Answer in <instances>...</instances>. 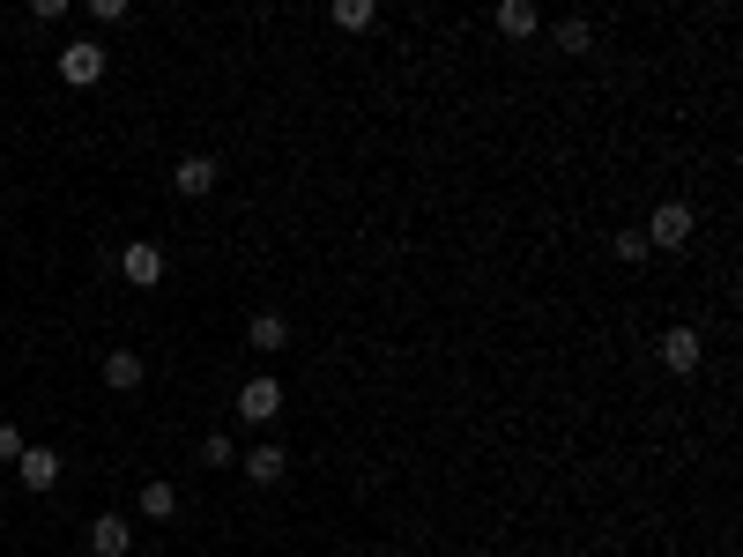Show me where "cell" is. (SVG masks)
Instances as JSON below:
<instances>
[{"label":"cell","instance_id":"1","mask_svg":"<svg viewBox=\"0 0 743 557\" xmlns=\"http://www.w3.org/2000/svg\"><path fill=\"white\" fill-rule=\"evenodd\" d=\"M640 238H647V253H654V246H662V253L691 246V209H684V201H662V209L647 216V231H640Z\"/></svg>","mask_w":743,"mask_h":557},{"label":"cell","instance_id":"2","mask_svg":"<svg viewBox=\"0 0 743 557\" xmlns=\"http://www.w3.org/2000/svg\"><path fill=\"white\" fill-rule=\"evenodd\" d=\"M239 416H246V424H276L282 416V379H246V387H239Z\"/></svg>","mask_w":743,"mask_h":557},{"label":"cell","instance_id":"3","mask_svg":"<svg viewBox=\"0 0 743 557\" xmlns=\"http://www.w3.org/2000/svg\"><path fill=\"white\" fill-rule=\"evenodd\" d=\"M15 483L45 498L53 483H60V454H53V446H23V461H15Z\"/></svg>","mask_w":743,"mask_h":557},{"label":"cell","instance_id":"4","mask_svg":"<svg viewBox=\"0 0 743 557\" xmlns=\"http://www.w3.org/2000/svg\"><path fill=\"white\" fill-rule=\"evenodd\" d=\"M60 75L75 82V90H90V82H104V45H90V37H75L60 53Z\"/></svg>","mask_w":743,"mask_h":557},{"label":"cell","instance_id":"5","mask_svg":"<svg viewBox=\"0 0 743 557\" xmlns=\"http://www.w3.org/2000/svg\"><path fill=\"white\" fill-rule=\"evenodd\" d=\"M699 357H707L699 327H669V335H662V365L677 371V379H691V371H699Z\"/></svg>","mask_w":743,"mask_h":557},{"label":"cell","instance_id":"6","mask_svg":"<svg viewBox=\"0 0 743 557\" xmlns=\"http://www.w3.org/2000/svg\"><path fill=\"white\" fill-rule=\"evenodd\" d=\"M120 276L134 282V290H149V282H164V246H149V238H134V246L120 253Z\"/></svg>","mask_w":743,"mask_h":557},{"label":"cell","instance_id":"7","mask_svg":"<svg viewBox=\"0 0 743 557\" xmlns=\"http://www.w3.org/2000/svg\"><path fill=\"white\" fill-rule=\"evenodd\" d=\"M217 156H179V171H171V186H179L186 201H201V193H217Z\"/></svg>","mask_w":743,"mask_h":557},{"label":"cell","instance_id":"8","mask_svg":"<svg viewBox=\"0 0 743 557\" xmlns=\"http://www.w3.org/2000/svg\"><path fill=\"white\" fill-rule=\"evenodd\" d=\"M126 550H134V527H126L120 513L90 521V557H126Z\"/></svg>","mask_w":743,"mask_h":557},{"label":"cell","instance_id":"9","mask_svg":"<svg viewBox=\"0 0 743 557\" xmlns=\"http://www.w3.org/2000/svg\"><path fill=\"white\" fill-rule=\"evenodd\" d=\"M104 387H112V394H134V387H142V357H134V349H112V357H104Z\"/></svg>","mask_w":743,"mask_h":557},{"label":"cell","instance_id":"10","mask_svg":"<svg viewBox=\"0 0 743 557\" xmlns=\"http://www.w3.org/2000/svg\"><path fill=\"white\" fill-rule=\"evenodd\" d=\"M498 31H506V37H535V31H543V15H535L528 0H506V8H498Z\"/></svg>","mask_w":743,"mask_h":557},{"label":"cell","instance_id":"11","mask_svg":"<svg viewBox=\"0 0 743 557\" xmlns=\"http://www.w3.org/2000/svg\"><path fill=\"white\" fill-rule=\"evenodd\" d=\"M372 15H379L372 0H335V8H328V23H335V31H372Z\"/></svg>","mask_w":743,"mask_h":557},{"label":"cell","instance_id":"12","mask_svg":"<svg viewBox=\"0 0 743 557\" xmlns=\"http://www.w3.org/2000/svg\"><path fill=\"white\" fill-rule=\"evenodd\" d=\"M557 53H595V23L588 15H565V23H557Z\"/></svg>","mask_w":743,"mask_h":557},{"label":"cell","instance_id":"13","mask_svg":"<svg viewBox=\"0 0 743 557\" xmlns=\"http://www.w3.org/2000/svg\"><path fill=\"white\" fill-rule=\"evenodd\" d=\"M142 513H149V521H171V513H179V491H171L164 476H156V483H142Z\"/></svg>","mask_w":743,"mask_h":557},{"label":"cell","instance_id":"14","mask_svg":"<svg viewBox=\"0 0 743 557\" xmlns=\"http://www.w3.org/2000/svg\"><path fill=\"white\" fill-rule=\"evenodd\" d=\"M246 335H253V349H282V342H290V320H282V312H260Z\"/></svg>","mask_w":743,"mask_h":557},{"label":"cell","instance_id":"15","mask_svg":"<svg viewBox=\"0 0 743 557\" xmlns=\"http://www.w3.org/2000/svg\"><path fill=\"white\" fill-rule=\"evenodd\" d=\"M246 476L253 483H282V446H260V454L246 461Z\"/></svg>","mask_w":743,"mask_h":557},{"label":"cell","instance_id":"16","mask_svg":"<svg viewBox=\"0 0 743 557\" xmlns=\"http://www.w3.org/2000/svg\"><path fill=\"white\" fill-rule=\"evenodd\" d=\"M201 461H217V468H231V461H239V454H231V438H223V432H209V438H201Z\"/></svg>","mask_w":743,"mask_h":557},{"label":"cell","instance_id":"17","mask_svg":"<svg viewBox=\"0 0 743 557\" xmlns=\"http://www.w3.org/2000/svg\"><path fill=\"white\" fill-rule=\"evenodd\" d=\"M610 246H618V260H647V238H640V231H618Z\"/></svg>","mask_w":743,"mask_h":557},{"label":"cell","instance_id":"18","mask_svg":"<svg viewBox=\"0 0 743 557\" xmlns=\"http://www.w3.org/2000/svg\"><path fill=\"white\" fill-rule=\"evenodd\" d=\"M0 461H23V432L15 424H0Z\"/></svg>","mask_w":743,"mask_h":557}]
</instances>
